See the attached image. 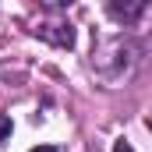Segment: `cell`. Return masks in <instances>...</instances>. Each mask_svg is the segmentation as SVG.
Returning <instances> with one entry per match:
<instances>
[{"mask_svg": "<svg viewBox=\"0 0 152 152\" xmlns=\"http://www.w3.org/2000/svg\"><path fill=\"white\" fill-rule=\"evenodd\" d=\"M32 32L39 39H46V42H53V46H60V50L75 46V25L71 21H39Z\"/></svg>", "mask_w": 152, "mask_h": 152, "instance_id": "1", "label": "cell"}, {"mask_svg": "<svg viewBox=\"0 0 152 152\" xmlns=\"http://www.w3.org/2000/svg\"><path fill=\"white\" fill-rule=\"evenodd\" d=\"M145 4L149 0H106V14L120 25H134L145 14Z\"/></svg>", "mask_w": 152, "mask_h": 152, "instance_id": "2", "label": "cell"}, {"mask_svg": "<svg viewBox=\"0 0 152 152\" xmlns=\"http://www.w3.org/2000/svg\"><path fill=\"white\" fill-rule=\"evenodd\" d=\"M7 134H11V120H7V117H0V138H7Z\"/></svg>", "mask_w": 152, "mask_h": 152, "instance_id": "3", "label": "cell"}, {"mask_svg": "<svg viewBox=\"0 0 152 152\" xmlns=\"http://www.w3.org/2000/svg\"><path fill=\"white\" fill-rule=\"evenodd\" d=\"M113 152H134V149H131V142H124V138H120V142L113 145Z\"/></svg>", "mask_w": 152, "mask_h": 152, "instance_id": "4", "label": "cell"}, {"mask_svg": "<svg viewBox=\"0 0 152 152\" xmlns=\"http://www.w3.org/2000/svg\"><path fill=\"white\" fill-rule=\"evenodd\" d=\"M42 4H46V7H67L71 0H42Z\"/></svg>", "mask_w": 152, "mask_h": 152, "instance_id": "5", "label": "cell"}, {"mask_svg": "<svg viewBox=\"0 0 152 152\" xmlns=\"http://www.w3.org/2000/svg\"><path fill=\"white\" fill-rule=\"evenodd\" d=\"M32 152H57L53 145H39V149H32Z\"/></svg>", "mask_w": 152, "mask_h": 152, "instance_id": "6", "label": "cell"}]
</instances>
